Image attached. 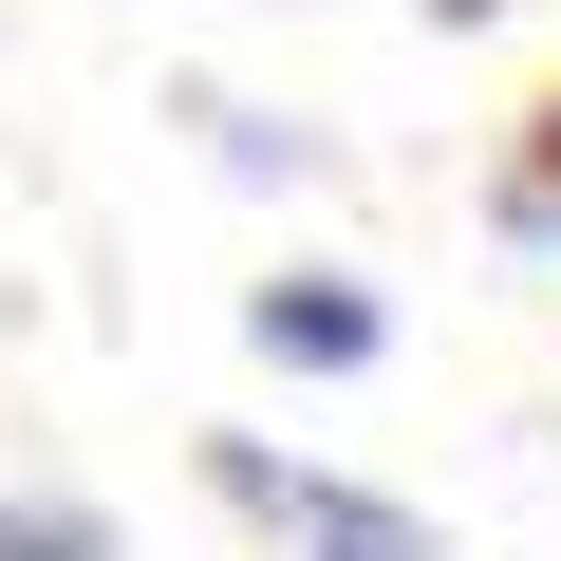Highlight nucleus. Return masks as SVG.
<instances>
[{"label":"nucleus","mask_w":561,"mask_h":561,"mask_svg":"<svg viewBox=\"0 0 561 561\" xmlns=\"http://www.w3.org/2000/svg\"><path fill=\"white\" fill-rule=\"evenodd\" d=\"M0 561H113V505H76V486H0Z\"/></svg>","instance_id":"20e7f679"},{"label":"nucleus","mask_w":561,"mask_h":561,"mask_svg":"<svg viewBox=\"0 0 561 561\" xmlns=\"http://www.w3.org/2000/svg\"><path fill=\"white\" fill-rule=\"evenodd\" d=\"M187 131H206V150H225L243 187H319V169H337L319 131H280V113H243V94H187Z\"/></svg>","instance_id":"7ed1b4c3"},{"label":"nucleus","mask_w":561,"mask_h":561,"mask_svg":"<svg viewBox=\"0 0 561 561\" xmlns=\"http://www.w3.org/2000/svg\"><path fill=\"white\" fill-rule=\"evenodd\" d=\"M486 20H505V0H431V38H486Z\"/></svg>","instance_id":"423d86ee"},{"label":"nucleus","mask_w":561,"mask_h":561,"mask_svg":"<svg viewBox=\"0 0 561 561\" xmlns=\"http://www.w3.org/2000/svg\"><path fill=\"white\" fill-rule=\"evenodd\" d=\"M243 337L280 375H375L393 356V300H375L356 262H280V280H243Z\"/></svg>","instance_id":"f03ea898"},{"label":"nucleus","mask_w":561,"mask_h":561,"mask_svg":"<svg viewBox=\"0 0 561 561\" xmlns=\"http://www.w3.org/2000/svg\"><path fill=\"white\" fill-rule=\"evenodd\" d=\"M206 486H225L280 561H449L431 505H393V486H356V468H300V449H262V431H206Z\"/></svg>","instance_id":"f257e3e1"},{"label":"nucleus","mask_w":561,"mask_h":561,"mask_svg":"<svg viewBox=\"0 0 561 561\" xmlns=\"http://www.w3.org/2000/svg\"><path fill=\"white\" fill-rule=\"evenodd\" d=\"M505 243H561V94H542L524 150H505Z\"/></svg>","instance_id":"39448f33"}]
</instances>
